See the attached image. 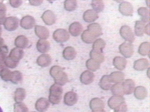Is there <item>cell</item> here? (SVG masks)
I'll use <instances>...</instances> for the list:
<instances>
[{"label":"cell","mask_w":150,"mask_h":112,"mask_svg":"<svg viewBox=\"0 0 150 112\" xmlns=\"http://www.w3.org/2000/svg\"><path fill=\"white\" fill-rule=\"evenodd\" d=\"M11 71L8 68H6L4 69L0 73V76L1 79L4 81H10Z\"/></svg>","instance_id":"obj_44"},{"label":"cell","mask_w":150,"mask_h":112,"mask_svg":"<svg viewBox=\"0 0 150 112\" xmlns=\"http://www.w3.org/2000/svg\"><path fill=\"white\" fill-rule=\"evenodd\" d=\"M32 112H36V111H32Z\"/></svg>","instance_id":"obj_58"},{"label":"cell","mask_w":150,"mask_h":112,"mask_svg":"<svg viewBox=\"0 0 150 112\" xmlns=\"http://www.w3.org/2000/svg\"><path fill=\"white\" fill-rule=\"evenodd\" d=\"M92 112H105L104 109H100V110H93Z\"/></svg>","instance_id":"obj_55"},{"label":"cell","mask_w":150,"mask_h":112,"mask_svg":"<svg viewBox=\"0 0 150 112\" xmlns=\"http://www.w3.org/2000/svg\"><path fill=\"white\" fill-rule=\"evenodd\" d=\"M145 23L141 20H137L135 22L134 33L137 36H142L145 33Z\"/></svg>","instance_id":"obj_32"},{"label":"cell","mask_w":150,"mask_h":112,"mask_svg":"<svg viewBox=\"0 0 150 112\" xmlns=\"http://www.w3.org/2000/svg\"><path fill=\"white\" fill-rule=\"evenodd\" d=\"M35 33L36 35L42 40H46L49 37V30L43 26L36 25L35 27Z\"/></svg>","instance_id":"obj_11"},{"label":"cell","mask_w":150,"mask_h":112,"mask_svg":"<svg viewBox=\"0 0 150 112\" xmlns=\"http://www.w3.org/2000/svg\"><path fill=\"white\" fill-rule=\"evenodd\" d=\"M69 31L73 36H78L83 32V26L79 22H75L70 24L69 27Z\"/></svg>","instance_id":"obj_16"},{"label":"cell","mask_w":150,"mask_h":112,"mask_svg":"<svg viewBox=\"0 0 150 112\" xmlns=\"http://www.w3.org/2000/svg\"><path fill=\"white\" fill-rule=\"evenodd\" d=\"M120 34L122 38L126 41L132 43L135 40V36L131 28L127 26L124 25L120 29Z\"/></svg>","instance_id":"obj_3"},{"label":"cell","mask_w":150,"mask_h":112,"mask_svg":"<svg viewBox=\"0 0 150 112\" xmlns=\"http://www.w3.org/2000/svg\"><path fill=\"white\" fill-rule=\"evenodd\" d=\"M3 24L6 30L13 31L18 27L19 19L15 16H9L6 18Z\"/></svg>","instance_id":"obj_6"},{"label":"cell","mask_w":150,"mask_h":112,"mask_svg":"<svg viewBox=\"0 0 150 112\" xmlns=\"http://www.w3.org/2000/svg\"><path fill=\"white\" fill-rule=\"evenodd\" d=\"M26 97V91L25 89L17 88L14 92V100L16 103L22 102Z\"/></svg>","instance_id":"obj_31"},{"label":"cell","mask_w":150,"mask_h":112,"mask_svg":"<svg viewBox=\"0 0 150 112\" xmlns=\"http://www.w3.org/2000/svg\"><path fill=\"white\" fill-rule=\"evenodd\" d=\"M14 112H28V108L23 103H15L13 105Z\"/></svg>","instance_id":"obj_43"},{"label":"cell","mask_w":150,"mask_h":112,"mask_svg":"<svg viewBox=\"0 0 150 112\" xmlns=\"http://www.w3.org/2000/svg\"><path fill=\"white\" fill-rule=\"evenodd\" d=\"M93 9L97 13L101 12L104 8V4L101 0H93L91 2Z\"/></svg>","instance_id":"obj_38"},{"label":"cell","mask_w":150,"mask_h":112,"mask_svg":"<svg viewBox=\"0 0 150 112\" xmlns=\"http://www.w3.org/2000/svg\"><path fill=\"white\" fill-rule=\"evenodd\" d=\"M4 64L7 68H15L17 66L18 64H19V61L14 60L10 56H6L4 60Z\"/></svg>","instance_id":"obj_41"},{"label":"cell","mask_w":150,"mask_h":112,"mask_svg":"<svg viewBox=\"0 0 150 112\" xmlns=\"http://www.w3.org/2000/svg\"><path fill=\"white\" fill-rule=\"evenodd\" d=\"M1 33H2V27H1V26L0 25V37H1Z\"/></svg>","instance_id":"obj_56"},{"label":"cell","mask_w":150,"mask_h":112,"mask_svg":"<svg viewBox=\"0 0 150 112\" xmlns=\"http://www.w3.org/2000/svg\"><path fill=\"white\" fill-rule=\"evenodd\" d=\"M0 112H3V110L1 107H0Z\"/></svg>","instance_id":"obj_57"},{"label":"cell","mask_w":150,"mask_h":112,"mask_svg":"<svg viewBox=\"0 0 150 112\" xmlns=\"http://www.w3.org/2000/svg\"><path fill=\"white\" fill-rule=\"evenodd\" d=\"M122 87L124 94H130L134 90L135 82L132 79H125L122 83Z\"/></svg>","instance_id":"obj_13"},{"label":"cell","mask_w":150,"mask_h":112,"mask_svg":"<svg viewBox=\"0 0 150 112\" xmlns=\"http://www.w3.org/2000/svg\"><path fill=\"white\" fill-rule=\"evenodd\" d=\"M36 22L34 18L30 15H26L23 16L21 21V26L25 29H30L35 26Z\"/></svg>","instance_id":"obj_9"},{"label":"cell","mask_w":150,"mask_h":112,"mask_svg":"<svg viewBox=\"0 0 150 112\" xmlns=\"http://www.w3.org/2000/svg\"><path fill=\"white\" fill-rule=\"evenodd\" d=\"M109 78L111 83H121L124 80L125 75L121 71H114L110 74Z\"/></svg>","instance_id":"obj_19"},{"label":"cell","mask_w":150,"mask_h":112,"mask_svg":"<svg viewBox=\"0 0 150 112\" xmlns=\"http://www.w3.org/2000/svg\"><path fill=\"white\" fill-rule=\"evenodd\" d=\"M63 89L61 86L54 83L49 89V100L53 104H57L60 103L62 99Z\"/></svg>","instance_id":"obj_2"},{"label":"cell","mask_w":150,"mask_h":112,"mask_svg":"<svg viewBox=\"0 0 150 112\" xmlns=\"http://www.w3.org/2000/svg\"><path fill=\"white\" fill-rule=\"evenodd\" d=\"M35 106L38 111L45 112L49 107V102L46 98L40 97L36 100Z\"/></svg>","instance_id":"obj_10"},{"label":"cell","mask_w":150,"mask_h":112,"mask_svg":"<svg viewBox=\"0 0 150 112\" xmlns=\"http://www.w3.org/2000/svg\"><path fill=\"white\" fill-rule=\"evenodd\" d=\"M50 43L46 40L39 39L36 43V48L41 53H45L50 50Z\"/></svg>","instance_id":"obj_23"},{"label":"cell","mask_w":150,"mask_h":112,"mask_svg":"<svg viewBox=\"0 0 150 112\" xmlns=\"http://www.w3.org/2000/svg\"><path fill=\"white\" fill-rule=\"evenodd\" d=\"M149 47L150 44L148 41H145L142 43L138 48V53L142 56L148 55L149 57Z\"/></svg>","instance_id":"obj_34"},{"label":"cell","mask_w":150,"mask_h":112,"mask_svg":"<svg viewBox=\"0 0 150 112\" xmlns=\"http://www.w3.org/2000/svg\"><path fill=\"white\" fill-rule=\"evenodd\" d=\"M15 46L19 48L23 49L25 48L29 44V40L28 38L23 36V35H20L16 37L15 40Z\"/></svg>","instance_id":"obj_25"},{"label":"cell","mask_w":150,"mask_h":112,"mask_svg":"<svg viewBox=\"0 0 150 112\" xmlns=\"http://www.w3.org/2000/svg\"><path fill=\"white\" fill-rule=\"evenodd\" d=\"M90 58L97 61L99 64L103 62L104 60V56L103 51H100L92 49L90 52Z\"/></svg>","instance_id":"obj_29"},{"label":"cell","mask_w":150,"mask_h":112,"mask_svg":"<svg viewBox=\"0 0 150 112\" xmlns=\"http://www.w3.org/2000/svg\"><path fill=\"white\" fill-rule=\"evenodd\" d=\"M134 96L139 100L144 99L148 94V92L146 89L142 86H138L135 88L134 90Z\"/></svg>","instance_id":"obj_26"},{"label":"cell","mask_w":150,"mask_h":112,"mask_svg":"<svg viewBox=\"0 0 150 112\" xmlns=\"http://www.w3.org/2000/svg\"><path fill=\"white\" fill-rule=\"evenodd\" d=\"M29 2L32 5L38 6V5H40L43 2V1L41 0H33V1H29Z\"/></svg>","instance_id":"obj_48"},{"label":"cell","mask_w":150,"mask_h":112,"mask_svg":"<svg viewBox=\"0 0 150 112\" xmlns=\"http://www.w3.org/2000/svg\"><path fill=\"white\" fill-rule=\"evenodd\" d=\"M63 57L66 60H72L76 55V50L71 46L66 47L63 51Z\"/></svg>","instance_id":"obj_27"},{"label":"cell","mask_w":150,"mask_h":112,"mask_svg":"<svg viewBox=\"0 0 150 112\" xmlns=\"http://www.w3.org/2000/svg\"><path fill=\"white\" fill-rule=\"evenodd\" d=\"M98 15L97 13L93 9H88L86 10L83 15V20L88 23L93 22L98 19Z\"/></svg>","instance_id":"obj_18"},{"label":"cell","mask_w":150,"mask_h":112,"mask_svg":"<svg viewBox=\"0 0 150 112\" xmlns=\"http://www.w3.org/2000/svg\"><path fill=\"white\" fill-rule=\"evenodd\" d=\"M133 66L137 71H144L148 68L149 61L146 58H141L134 61Z\"/></svg>","instance_id":"obj_21"},{"label":"cell","mask_w":150,"mask_h":112,"mask_svg":"<svg viewBox=\"0 0 150 112\" xmlns=\"http://www.w3.org/2000/svg\"><path fill=\"white\" fill-rule=\"evenodd\" d=\"M0 51L4 53H5V54L7 55V54L8 53V47L4 44L3 45L1 48H0Z\"/></svg>","instance_id":"obj_49"},{"label":"cell","mask_w":150,"mask_h":112,"mask_svg":"<svg viewBox=\"0 0 150 112\" xmlns=\"http://www.w3.org/2000/svg\"><path fill=\"white\" fill-rule=\"evenodd\" d=\"M9 56H10L14 60L19 61V60L23 56V51L22 49L15 47L11 50Z\"/></svg>","instance_id":"obj_35"},{"label":"cell","mask_w":150,"mask_h":112,"mask_svg":"<svg viewBox=\"0 0 150 112\" xmlns=\"http://www.w3.org/2000/svg\"><path fill=\"white\" fill-rule=\"evenodd\" d=\"M23 79V76L22 73L19 71H15L11 72V78H10V81L15 84L17 85L19 83L21 82Z\"/></svg>","instance_id":"obj_36"},{"label":"cell","mask_w":150,"mask_h":112,"mask_svg":"<svg viewBox=\"0 0 150 112\" xmlns=\"http://www.w3.org/2000/svg\"><path fill=\"white\" fill-rule=\"evenodd\" d=\"M127 106L125 102L121 103L114 110V112H127Z\"/></svg>","instance_id":"obj_45"},{"label":"cell","mask_w":150,"mask_h":112,"mask_svg":"<svg viewBox=\"0 0 150 112\" xmlns=\"http://www.w3.org/2000/svg\"><path fill=\"white\" fill-rule=\"evenodd\" d=\"M138 13L141 17L142 22L147 23L149 20V10L145 7H140L138 9Z\"/></svg>","instance_id":"obj_28"},{"label":"cell","mask_w":150,"mask_h":112,"mask_svg":"<svg viewBox=\"0 0 150 112\" xmlns=\"http://www.w3.org/2000/svg\"><path fill=\"white\" fill-rule=\"evenodd\" d=\"M6 57V54H5V53L0 51V63H4Z\"/></svg>","instance_id":"obj_50"},{"label":"cell","mask_w":150,"mask_h":112,"mask_svg":"<svg viewBox=\"0 0 150 112\" xmlns=\"http://www.w3.org/2000/svg\"><path fill=\"white\" fill-rule=\"evenodd\" d=\"M81 37L83 41L87 44H90L93 43L96 38V37L87 29L83 32V33H81Z\"/></svg>","instance_id":"obj_33"},{"label":"cell","mask_w":150,"mask_h":112,"mask_svg":"<svg viewBox=\"0 0 150 112\" xmlns=\"http://www.w3.org/2000/svg\"><path fill=\"white\" fill-rule=\"evenodd\" d=\"M78 100V96L76 93L70 91L65 93L64 96V103L67 106L75 104Z\"/></svg>","instance_id":"obj_12"},{"label":"cell","mask_w":150,"mask_h":112,"mask_svg":"<svg viewBox=\"0 0 150 112\" xmlns=\"http://www.w3.org/2000/svg\"><path fill=\"white\" fill-rule=\"evenodd\" d=\"M87 30L91 33L96 37H99L103 34L102 28L97 23H90L87 26Z\"/></svg>","instance_id":"obj_20"},{"label":"cell","mask_w":150,"mask_h":112,"mask_svg":"<svg viewBox=\"0 0 150 112\" xmlns=\"http://www.w3.org/2000/svg\"><path fill=\"white\" fill-rule=\"evenodd\" d=\"M6 10H1L0 11V25L4 24L6 19Z\"/></svg>","instance_id":"obj_47"},{"label":"cell","mask_w":150,"mask_h":112,"mask_svg":"<svg viewBox=\"0 0 150 112\" xmlns=\"http://www.w3.org/2000/svg\"><path fill=\"white\" fill-rule=\"evenodd\" d=\"M50 75L53 78L54 83L60 86L65 85L68 82V76L63 68L58 65H54L50 69Z\"/></svg>","instance_id":"obj_1"},{"label":"cell","mask_w":150,"mask_h":112,"mask_svg":"<svg viewBox=\"0 0 150 112\" xmlns=\"http://www.w3.org/2000/svg\"><path fill=\"white\" fill-rule=\"evenodd\" d=\"M52 62V58L51 57L47 54H43L39 55L37 60L36 63L37 64L42 67H46L50 65Z\"/></svg>","instance_id":"obj_17"},{"label":"cell","mask_w":150,"mask_h":112,"mask_svg":"<svg viewBox=\"0 0 150 112\" xmlns=\"http://www.w3.org/2000/svg\"><path fill=\"white\" fill-rule=\"evenodd\" d=\"M86 65L87 68L91 72V71H96L100 68V64L97 62V61H94V60L90 58L87 60L86 62Z\"/></svg>","instance_id":"obj_37"},{"label":"cell","mask_w":150,"mask_h":112,"mask_svg":"<svg viewBox=\"0 0 150 112\" xmlns=\"http://www.w3.org/2000/svg\"><path fill=\"white\" fill-rule=\"evenodd\" d=\"M7 68V67L5 66V65L4 64V63H0V73H1V72L4 69H5V68Z\"/></svg>","instance_id":"obj_53"},{"label":"cell","mask_w":150,"mask_h":112,"mask_svg":"<svg viewBox=\"0 0 150 112\" xmlns=\"http://www.w3.org/2000/svg\"><path fill=\"white\" fill-rule=\"evenodd\" d=\"M125 102L124 98L123 96H116L114 95L111 96L108 100L107 104L108 107L111 108L114 110L116 107H117L121 103Z\"/></svg>","instance_id":"obj_14"},{"label":"cell","mask_w":150,"mask_h":112,"mask_svg":"<svg viewBox=\"0 0 150 112\" xmlns=\"http://www.w3.org/2000/svg\"><path fill=\"white\" fill-rule=\"evenodd\" d=\"M41 18L43 22L47 25H52L55 23L56 17L55 14L50 10H47L43 12L41 16Z\"/></svg>","instance_id":"obj_8"},{"label":"cell","mask_w":150,"mask_h":112,"mask_svg":"<svg viewBox=\"0 0 150 112\" xmlns=\"http://www.w3.org/2000/svg\"><path fill=\"white\" fill-rule=\"evenodd\" d=\"M89 106L92 111L100 110L104 108V103L102 99L98 97H95L90 100Z\"/></svg>","instance_id":"obj_24"},{"label":"cell","mask_w":150,"mask_h":112,"mask_svg":"<svg viewBox=\"0 0 150 112\" xmlns=\"http://www.w3.org/2000/svg\"><path fill=\"white\" fill-rule=\"evenodd\" d=\"M94 79V74L88 70L85 71L83 72H82L80 77V82L84 85L90 84L93 82Z\"/></svg>","instance_id":"obj_15"},{"label":"cell","mask_w":150,"mask_h":112,"mask_svg":"<svg viewBox=\"0 0 150 112\" xmlns=\"http://www.w3.org/2000/svg\"><path fill=\"white\" fill-rule=\"evenodd\" d=\"M98 84L100 87L104 90H108L110 89L111 87V82L110 79L109 75L103 76L100 79Z\"/></svg>","instance_id":"obj_30"},{"label":"cell","mask_w":150,"mask_h":112,"mask_svg":"<svg viewBox=\"0 0 150 112\" xmlns=\"http://www.w3.org/2000/svg\"><path fill=\"white\" fill-rule=\"evenodd\" d=\"M118 9L120 12L125 16H132L134 12L132 4L127 1L121 2L119 5Z\"/></svg>","instance_id":"obj_7"},{"label":"cell","mask_w":150,"mask_h":112,"mask_svg":"<svg viewBox=\"0 0 150 112\" xmlns=\"http://www.w3.org/2000/svg\"><path fill=\"white\" fill-rule=\"evenodd\" d=\"M9 2L11 6L13 8H18L22 4V1L20 0H11Z\"/></svg>","instance_id":"obj_46"},{"label":"cell","mask_w":150,"mask_h":112,"mask_svg":"<svg viewBox=\"0 0 150 112\" xmlns=\"http://www.w3.org/2000/svg\"><path fill=\"white\" fill-rule=\"evenodd\" d=\"M4 45V39L0 37V48L3 46Z\"/></svg>","instance_id":"obj_54"},{"label":"cell","mask_w":150,"mask_h":112,"mask_svg":"<svg viewBox=\"0 0 150 112\" xmlns=\"http://www.w3.org/2000/svg\"><path fill=\"white\" fill-rule=\"evenodd\" d=\"M69 33L64 29H58L53 33V38L57 43L66 42L69 39Z\"/></svg>","instance_id":"obj_4"},{"label":"cell","mask_w":150,"mask_h":112,"mask_svg":"<svg viewBox=\"0 0 150 112\" xmlns=\"http://www.w3.org/2000/svg\"><path fill=\"white\" fill-rule=\"evenodd\" d=\"M111 91L114 95L121 96L124 94V92L122 87V83H115L111 85Z\"/></svg>","instance_id":"obj_39"},{"label":"cell","mask_w":150,"mask_h":112,"mask_svg":"<svg viewBox=\"0 0 150 112\" xmlns=\"http://www.w3.org/2000/svg\"><path fill=\"white\" fill-rule=\"evenodd\" d=\"M119 51L125 58H129L134 53V46L132 43L124 42L119 46Z\"/></svg>","instance_id":"obj_5"},{"label":"cell","mask_w":150,"mask_h":112,"mask_svg":"<svg viewBox=\"0 0 150 112\" xmlns=\"http://www.w3.org/2000/svg\"><path fill=\"white\" fill-rule=\"evenodd\" d=\"M77 3L76 0H66L64 2V8L67 11H73L77 8Z\"/></svg>","instance_id":"obj_42"},{"label":"cell","mask_w":150,"mask_h":112,"mask_svg":"<svg viewBox=\"0 0 150 112\" xmlns=\"http://www.w3.org/2000/svg\"><path fill=\"white\" fill-rule=\"evenodd\" d=\"M149 23H148L145 26V33L146 34H147L148 35H149Z\"/></svg>","instance_id":"obj_51"},{"label":"cell","mask_w":150,"mask_h":112,"mask_svg":"<svg viewBox=\"0 0 150 112\" xmlns=\"http://www.w3.org/2000/svg\"><path fill=\"white\" fill-rule=\"evenodd\" d=\"M105 46V42L102 38H98L96 39L93 44L92 48L93 50L103 51V50Z\"/></svg>","instance_id":"obj_40"},{"label":"cell","mask_w":150,"mask_h":112,"mask_svg":"<svg viewBox=\"0 0 150 112\" xmlns=\"http://www.w3.org/2000/svg\"><path fill=\"white\" fill-rule=\"evenodd\" d=\"M1 10H6V6L2 2H0V11Z\"/></svg>","instance_id":"obj_52"},{"label":"cell","mask_w":150,"mask_h":112,"mask_svg":"<svg viewBox=\"0 0 150 112\" xmlns=\"http://www.w3.org/2000/svg\"><path fill=\"white\" fill-rule=\"evenodd\" d=\"M113 65L118 70H123L125 68L127 65V60L125 58L122 57H115L113 59Z\"/></svg>","instance_id":"obj_22"}]
</instances>
